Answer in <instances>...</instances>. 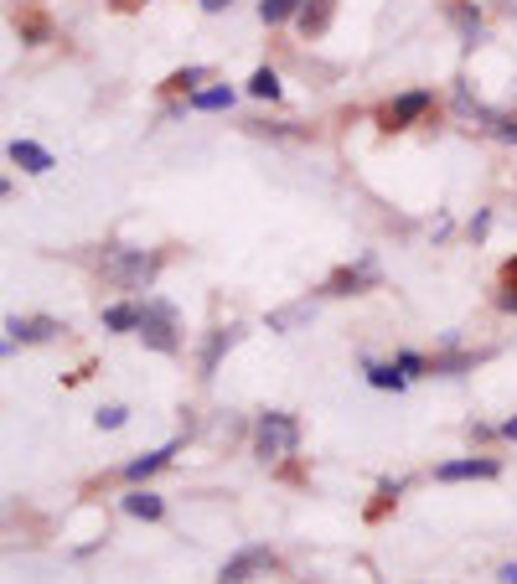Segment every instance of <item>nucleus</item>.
<instances>
[{
	"label": "nucleus",
	"mask_w": 517,
	"mask_h": 584,
	"mask_svg": "<svg viewBox=\"0 0 517 584\" xmlns=\"http://www.w3.org/2000/svg\"><path fill=\"white\" fill-rule=\"evenodd\" d=\"M497 579H502V584H517V559H512V564H502V569H497Z\"/></svg>",
	"instance_id": "nucleus-30"
},
{
	"label": "nucleus",
	"mask_w": 517,
	"mask_h": 584,
	"mask_svg": "<svg viewBox=\"0 0 517 584\" xmlns=\"http://www.w3.org/2000/svg\"><path fill=\"white\" fill-rule=\"evenodd\" d=\"M238 342H243V326H218V331H212L207 342H202V357H197L202 378H212V373H218V362H223V357H228Z\"/></svg>",
	"instance_id": "nucleus-11"
},
{
	"label": "nucleus",
	"mask_w": 517,
	"mask_h": 584,
	"mask_svg": "<svg viewBox=\"0 0 517 584\" xmlns=\"http://www.w3.org/2000/svg\"><path fill=\"white\" fill-rule=\"evenodd\" d=\"M502 476V460L497 455H455V460H440L435 466V481L440 486H455V481H497Z\"/></svg>",
	"instance_id": "nucleus-6"
},
{
	"label": "nucleus",
	"mask_w": 517,
	"mask_h": 584,
	"mask_svg": "<svg viewBox=\"0 0 517 584\" xmlns=\"http://www.w3.org/2000/svg\"><path fill=\"white\" fill-rule=\"evenodd\" d=\"M119 507H125L130 517H140V522H161L166 517V497L161 491H150V486H130L125 497H119Z\"/></svg>",
	"instance_id": "nucleus-15"
},
{
	"label": "nucleus",
	"mask_w": 517,
	"mask_h": 584,
	"mask_svg": "<svg viewBox=\"0 0 517 584\" xmlns=\"http://www.w3.org/2000/svg\"><path fill=\"white\" fill-rule=\"evenodd\" d=\"M486 130H492L502 145H517V114H492V125Z\"/></svg>",
	"instance_id": "nucleus-24"
},
{
	"label": "nucleus",
	"mask_w": 517,
	"mask_h": 584,
	"mask_svg": "<svg viewBox=\"0 0 517 584\" xmlns=\"http://www.w3.org/2000/svg\"><path fill=\"white\" fill-rule=\"evenodd\" d=\"M497 311L517 316V290H512V285H502V290H497Z\"/></svg>",
	"instance_id": "nucleus-28"
},
{
	"label": "nucleus",
	"mask_w": 517,
	"mask_h": 584,
	"mask_svg": "<svg viewBox=\"0 0 517 584\" xmlns=\"http://www.w3.org/2000/svg\"><path fill=\"white\" fill-rule=\"evenodd\" d=\"M481 357L476 352H435L430 357V373H440V378H461V373H471Z\"/></svg>",
	"instance_id": "nucleus-20"
},
{
	"label": "nucleus",
	"mask_w": 517,
	"mask_h": 584,
	"mask_svg": "<svg viewBox=\"0 0 517 584\" xmlns=\"http://www.w3.org/2000/svg\"><path fill=\"white\" fill-rule=\"evenodd\" d=\"M68 326L52 321V316H6V336L16 347H32V342H57Z\"/></svg>",
	"instance_id": "nucleus-8"
},
{
	"label": "nucleus",
	"mask_w": 517,
	"mask_h": 584,
	"mask_svg": "<svg viewBox=\"0 0 517 584\" xmlns=\"http://www.w3.org/2000/svg\"><path fill=\"white\" fill-rule=\"evenodd\" d=\"M502 440H512V445H517V414H512V419H502Z\"/></svg>",
	"instance_id": "nucleus-31"
},
{
	"label": "nucleus",
	"mask_w": 517,
	"mask_h": 584,
	"mask_svg": "<svg viewBox=\"0 0 517 584\" xmlns=\"http://www.w3.org/2000/svg\"><path fill=\"white\" fill-rule=\"evenodd\" d=\"M187 104H192V114H223V109L238 104V88L212 83V88H197V94H187Z\"/></svg>",
	"instance_id": "nucleus-17"
},
{
	"label": "nucleus",
	"mask_w": 517,
	"mask_h": 584,
	"mask_svg": "<svg viewBox=\"0 0 517 584\" xmlns=\"http://www.w3.org/2000/svg\"><path fill=\"white\" fill-rule=\"evenodd\" d=\"M502 285H512V290H517V259H507V269H502Z\"/></svg>",
	"instance_id": "nucleus-32"
},
{
	"label": "nucleus",
	"mask_w": 517,
	"mask_h": 584,
	"mask_svg": "<svg viewBox=\"0 0 517 584\" xmlns=\"http://www.w3.org/2000/svg\"><path fill=\"white\" fill-rule=\"evenodd\" d=\"M99 326L109 336H140V300H114V305H104Z\"/></svg>",
	"instance_id": "nucleus-13"
},
{
	"label": "nucleus",
	"mask_w": 517,
	"mask_h": 584,
	"mask_svg": "<svg viewBox=\"0 0 517 584\" xmlns=\"http://www.w3.org/2000/svg\"><path fill=\"white\" fill-rule=\"evenodd\" d=\"M393 362H399L404 373H409V383L430 373V357H424V352H409V347H404V352H393Z\"/></svg>",
	"instance_id": "nucleus-22"
},
{
	"label": "nucleus",
	"mask_w": 517,
	"mask_h": 584,
	"mask_svg": "<svg viewBox=\"0 0 517 584\" xmlns=\"http://www.w3.org/2000/svg\"><path fill=\"white\" fill-rule=\"evenodd\" d=\"M450 26H455V32H461V42L466 47H476V42H486V16H481V6H476V0H450Z\"/></svg>",
	"instance_id": "nucleus-12"
},
{
	"label": "nucleus",
	"mask_w": 517,
	"mask_h": 584,
	"mask_svg": "<svg viewBox=\"0 0 517 584\" xmlns=\"http://www.w3.org/2000/svg\"><path fill=\"white\" fill-rule=\"evenodd\" d=\"M466 435H471L476 445H486V440H497V435H502V424H486V419H471V424H466Z\"/></svg>",
	"instance_id": "nucleus-26"
},
{
	"label": "nucleus",
	"mask_w": 517,
	"mask_h": 584,
	"mask_svg": "<svg viewBox=\"0 0 517 584\" xmlns=\"http://www.w3.org/2000/svg\"><path fill=\"white\" fill-rule=\"evenodd\" d=\"M430 109H435V94H430V88H404L399 99H388V104L378 109V125H383V130H409V125H419Z\"/></svg>",
	"instance_id": "nucleus-5"
},
{
	"label": "nucleus",
	"mask_w": 517,
	"mask_h": 584,
	"mask_svg": "<svg viewBox=\"0 0 517 584\" xmlns=\"http://www.w3.org/2000/svg\"><path fill=\"white\" fill-rule=\"evenodd\" d=\"M466 233H471V238H476V243H481V238H486V233H492V212H486V207H481V212H476V218H471V223H466Z\"/></svg>",
	"instance_id": "nucleus-27"
},
{
	"label": "nucleus",
	"mask_w": 517,
	"mask_h": 584,
	"mask_svg": "<svg viewBox=\"0 0 517 584\" xmlns=\"http://www.w3.org/2000/svg\"><path fill=\"white\" fill-rule=\"evenodd\" d=\"M300 450V419L290 409H269L254 419V455L264 466H275V460H290Z\"/></svg>",
	"instance_id": "nucleus-3"
},
{
	"label": "nucleus",
	"mask_w": 517,
	"mask_h": 584,
	"mask_svg": "<svg viewBox=\"0 0 517 584\" xmlns=\"http://www.w3.org/2000/svg\"><path fill=\"white\" fill-rule=\"evenodd\" d=\"M362 378H368V388L378 393H404L409 388V373L399 362H378V357H362Z\"/></svg>",
	"instance_id": "nucleus-14"
},
{
	"label": "nucleus",
	"mask_w": 517,
	"mask_h": 584,
	"mask_svg": "<svg viewBox=\"0 0 517 584\" xmlns=\"http://www.w3.org/2000/svg\"><path fill=\"white\" fill-rule=\"evenodd\" d=\"M300 6H306V0H259V21L269 32H280V26H290L300 16Z\"/></svg>",
	"instance_id": "nucleus-19"
},
{
	"label": "nucleus",
	"mask_w": 517,
	"mask_h": 584,
	"mask_svg": "<svg viewBox=\"0 0 517 584\" xmlns=\"http://www.w3.org/2000/svg\"><path fill=\"white\" fill-rule=\"evenodd\" d=\"M331 16H337V0H306V6H300V16H295V26H300V37H306V42H316V37H326V26H331Z\"/></svg>",
	"instance_id": "nucleus-16"
},
{
	"label": "nucleus",
	"mask_w": 517,
	"mask_h": 584,
	"mask_svg": "<svg viewBox=\"0 0 517 584\" xmlns=\"http://www.w3.org/2000/svg\"><path fill=\"white\" fill-rule=\"evenodd\" d=\"M383 285V269H378V259L373 254H357L352 264H342L337 274H331V280L321 285V295H368V290H378Z\"/></svg>",
	"instance_id": "nucleus-4"
},
{
	"label": "nucleus",
	"mask_w": 517,
	"mask_h": 584,
	"mask_svg": "<svg viewBox=\"0 0 517 584\" xmlns=\"http://www.w3.org/2000/svg\"><path fill=\"white\" fill-rule=\"evenodd\" d=\"M197 6H202L207 16H223V11H233V0H197Z\"/></svg>",
	"instance_id": "nucleus-29"
},
{
	"label": "nucleus",
	"mask_w": 517,
	"mask_h": 584,
	"mask_svg": "<svg viewBox=\"0 0 517 584\" xmlns=\"http://www.w3.org/2000/svg\"><path fill=\"white\" fill-rule=\"evenodd\" d=\"M140 342L145 352H161V357H176L181 352V305L166 300V295H145L140 300Z\"/></svg>",
	"instance_id": "nucleus-2"
},
{
	"label": "nucleus",
	"mask_w": 517,
	"mask_h": 584,
	"mask_svg": "<svg viewBox=\"0 0 517 584\" xmlns=\"http://www.w3.org/2000/svg\"><path fill=\"white\" fill-rule=\"evenodd\" d=\"M306 316H311V305H290V311H275V316H269V331H290V326H300Z\"/></svg>",
	"instance_id": "nucleus-23"
},
{
	"label": "nucleus",
	"mask_w": 517,
	"mask_h": 584,
	"mask_svg": "<svg viewBox=\"0 0 517 584\" xmlns=\"http://www.w3.org/2000/svg\"><path fill=\"white\" fill-rule=\"evenodd\" d=\"M264 569H275V548H269V543H249V548H238L233 559L218 569V584H249Z\"/></svg>",
	"instance_id": "nucleus-7"
},
{
	"label": "nucleus",
	"mask_w": 517,
	"mask_h": 584,
	"mask_svg": "<svg viewBox=\"0 0 517 584\" xmlns=\"http://www.w3.org/2000/svg\"><path fill=\"white\" fill-rule=\"evenodd\" d=\"M99 274L114 285V290H125V295H140L156 285V274H161V254H150V249H125V243H114V249L99 254Z\"/></svg>",
	"instance_id": "nucleus-1"
},
{
	"label": "nucleus",
	"mask_w": 517,
	"mask_h": 584,
	"mask_svg": "<svg viewBox=\"0 0 517 584\" xmlns=\"http://www.w3.org/2000/svg\"><path fill=\"white\" fill-rule=\"evenodd\" d=\"M125 419H130V409H125V404H104V409L94 414V424H99V429H125Z\"/></svg>",
	"instance_id": "nucleus-25"
},
{
	"label": "nucleus",
	"mask_w": 517,
	"mask_h": 584,
	"mask_svg": "<svg viewBox=\"0 0 517 584\" xmlns=\"http://www.w3.org/2000/svg\"><path fill=\"white\" fill-rule=\"evenodd\" d=\"M6 161L21 166L26 176H47V171L57 166V156H52L47 145H37V140H11V145H6Z\"/></svg>",
	"instance_id": "nucleus-10"
},
{
	"label": "nucleus",
	"mask_w": 517,
	"mask_h": 584,
	"mask_svg": "<svg viewBox=\"0 0 517 584\" xmlns=\"http://www.w3.org/2000/svg\"><path fill=\"white\" fill-rule=\"evenodd\" d=\"M243 94L259 99V104H264V99L275 104V99L285 94V83H280V73H275V68H254V73H249V83H243Z\"/></svg>",
	"instance_id": "nucleus-18"
},
{
	"label": "nucleus",
	"mask_w": 517,
	"mask_h": 584,
	"mask_svg": "<svg viewBox=\"0 0 517 584\" xmlns=\"http://www.w3.org/2000/svg\"><path fill=\"white\" fill-rule=\"evenodd\" d=\"M176 455H181V440H171V445H161V450H145V455L125 460V481H130V486H145L156 471H166Z\"/></svg>",
	"instance_id": "nucleus-9"
},
{
	"label": "nucleus",
	"mask_w": 517,
	"mask_h": 584,
	"mask_svg": "<svg viewBox=\"0 0 517 584\" xmlns=\"http://www.w3.org/2000/svg\"><path fill=\"white\" fill-rule=\"evenodd\" d=\"M202 78H207V68H202V63H192V68H176V73L166 78V88H176V94H197Z\"/></svg>",
	"instance_id": "nucleus-21"
}]
</instances>
